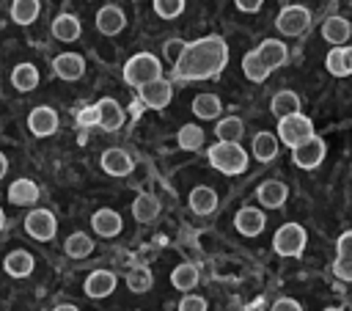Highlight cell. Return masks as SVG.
Returning a JSON list of instances; mask_svg holds the SVG:
<instances>
[{
  "instance_id": "16",
  "label": "cell",
  "mask_w": 352,
  "mask_h": 311,
  "mask_svg": "<svg viewBox=\"0 0 352 311\" xmlns=\"http://www.w3.org/2000/svg\"><path fill=\"white\" fill-rule=\"evenodd\" d=\"M99 162H102V171L110 173V176H126L135 168V160L124 149H107V151H102V160Z\"/></svg>"
},
{
  "instance_id": "15",
  "label": "cell",
  "mask_w": 352,
  "mask_h": 311,
  "mask_svg": "<svg viewBox=\"0 0 352 311\" xmlns=\"http://www.w3.org/2000/svg\"><path fill=\"white\" fill-rule=\"evenodd\" d=\"M234 226H236V231H239L242 237H256V234L264 231L267 217H264V212L256 209V206H242V209L234 215Z\"/></svg>"
},
{
  "instance_id": "12",
  "label": "cell",
  "mask_w": 352,
  "mask_h": 311,
  "mask_svg": "<svg viewBox=\"0 0 352 311\" xmlns=\"http://www.w3.org/2000/svg\"><path fill=\"white\" fill-rule=\"evenodd\" d=\"M116 283H118L116 272H110V270H94V272L85 278L82 289H85V294H88V297L102 300V297H107V294H113V292H116Z\"/></svg>"
},
{
  "instance_id": "26",
  "label": "cell",
  "mask_w": 352,
  "mask_h": 311,
  "mask_svg": "<svg viewBox=\"0 0 352 311\" xmlns=\"http://www.w3.org/2000/svg\"><path fill=\"white\" fill-rule=\"evenodd\" d=\"M214 206H217V193L212 187L198 184L190 190V209L195 215H209V212H214Z\"/></svg>"
},
{
  "instance_id": "29",
  "label": "cell",
  "mask_w": 352,
  "mask_h": 311,
  "mask_svg": "<svg viewBox=\"0 0 352 311\" xmlns=\"http://www.w3.org/2000/svg\"><path fill=\"white\" fill-rule=\"evenodd\" d=\"M278 135H272V132H256V138H253V157L258 160V162H270V160H275V154H278Z\"/></svg>"
},
{
  "instance_id": "18",
  "label": "cell",
  "mask_w": 352,
  "mask_h": 311,
  "mask_svg": "<svg viewBox=\"0 0 352 311\" xmlns=\"http://www.w3.org/2000/svg\"><path fill=\"white\" fill-rule=\"evenodd\" d=\"M336 248H338V256L333 261V272L341 281H352V231H344L338 237Z\"/></svg>"
},
{
  "instance_id": "33",
  "label": "cell",
  "mask_w": 352,
  "mask_h": 311,
  "mask_svg": "<svg viewBox=\"0 0 352 311\" xmlns=\"http://www.w3.org/2000/svg\"><path fill=\"white\" fill-rule=\"evenodd\" d=\"M176 143L184 151H198L204 146V129L198 124H182L176 132Z\"/></svg>"
},
{
  "instance_id": "41",
  "label": "cell",
  "mask_w": 352,
  "mask_h": 311,
  "mask_svg": "<svg viewBox=\"0 0 352 311\" xmlns=\"http://www.w3.org/2000/svg\"><path fill=\"white\" fill-rule=\"evenodd\" d=\"M77 124L80 127H99V107L96 105H88V107H82L80 113H77Z\"/></svg>"
},
{
  "instance_id": "31",
  "label": "cell",
  "mask_w": 352,
  "mask_h": 311,
  "mask_svg": "<svg viewBox=\"0 0 352 311\" xmlns=\"http://www.w3.org/2000/svg\"><path fill=\"white\" fill-rule=\"evenodd\" d=\"M270 110L272 116L283 118V116H292V113H300V96L294 91H278L270 102Z\"/></svg>"
},
{
  "instance_id": "7",
  "label": "cell",
  "mask_w": 352,
  "mask_h": 311,
  "mask_svg": "<svg viewBox=\"0 0 352 311\" xmlns=\"http://www.w3.org/2000/svg\"><path fill=\"white\" fill-rule=\"evenodd\" d=\"M324 154H327V146H324V140H322L319 135H311L308 140H302L300 146L292 149V160H294V165H297V168H305V171L319 168L322 160H324Z\"/></svg>"
},
{
  "instance_id": "13",
  "label": "cell",
  "mask_w": 352,
  "mask_h": 311,
  "mask_svg": "<svg viewBox=\"0 0 352 311\" xmlns=\"http://www.w3.org/2000/svg\"><path fill=\"white\" fill-rule=\"evenodd\" d=\"M124 28H126V17H124V11H121L118 6L107 3V6H102V8L96 11V30H99V33H104V36H118Z\"/></svg>"
},
{
  "instance_id": "8",
  "label": "cell",
  "mask_w": 352,
  "mask_h": 311,
  "mask_svg": "<svg viewBox=\"0 0 352 311\" xmlns=\"http://www.w3.org/2000/svg\"><path fill=\"white\" fill-rule=\"evenodd\" d=\"M25 231H28L33 239L47 242V239L55 237V231H58V220H55V215H52L50 209L36 206V209H30V212L25 215Z\"/></svg>"
},
{
  "instance_id": "5",
  "label": "cell",
  "mask_w": 352,
  "mask_h": 311,
  "mask_svg": "<svg viewBox=\"0 0 352 311\" xmlns=\"http://www.w3.org/2000/svg\"><path fill=\"white\" fill-rule=\"evenodd\" d=\"M311 135H314V124H311L308 116H302V113H292V116L278 118V140L286 143L289 149L300 146V143L308 140Z\"/></svg>"
},
{
  "instance_id": "44",
  "label": "cell",
  "mask_w": 352,
  "mask_h": 311,
  "mask_svg": "<svg viewBox=\"0 0 352 311\" xmlns=\"http://www.w3.org/2000/svg\"><path fill=\"white\" fill-rule=\"evenodd\" d=\"M234 6H236L239 11H245V14H256V11L264 6V0H234Z\"/></svg>"
},
{
  "instance_id": "19",
  "label": "cell",
  "mask_w": 352,
  "mask_h": 311,
  "mask_svg": "<svg viewBox=\"0 0 352 311\" xmlns=\"http://www.w3.org/2000/svg\"><path fill=\"white\" fill-rule=\"evenodd\" d=\"M96 107H99V127H102L104 132H116V129H121V124H124V107H121L113 96L99 99Z\"/></svg>"
},
{
  "instance_id": "49",
  "label": "cell",
  "mask_w": 352,
  "mask_h": 311,
  "mask_svg": "<svg viewBox=\"0 0 352 311\" xmlns=\"http://www.w3.org/2000/svg\"><path fill=\"white\" fill-rule=\"evenodd\" d=\"M324 311H344V308H336V305H333V308H324Z\"/></svg>"
},
{
  "instance_id": "25",
  "label": "cell",
  "mask_w": 352,
  "mask_h": 311,
  "mask_svg": "<svg viewBox=\"0 0 352 311\" xmlns=\"http://www.w3.org/2000/svg\"><path fill=\"white\" fill-rule=\"evenodd\" d=\"M157 215H160V201H157V195H151V193H138L135 201H132V217H135L138 223H151Z\"/></svg>"
},
{
  "instance_id": "39",
  "label": "cell",
  "mask_w": 352,
  "mask_h": 311,
  "mask_svg": "<svg viewBox=\"0 0 352 311\" xmlns=\"http://www.w3.org/2000/svg\"><path fill=\"white\" fill-rule=\"evenodd\" d=\"M184 11V0H154V14L162 19H176Z\"/></svg>"
},
{
  "instance_id": "28",
  "label": "cell",
  "mask_w": 352,
  "mask_h": 311,
  "mask_svg": "<svg viewBox=\"0 0 352 311\" xmlns=\"http://www.w3.org/2000/svg\"><path fill=\"white\" fill-rule=\"evenodd\" d=\"M190 107H192V116H198V118H204V121H212V118L220 116L223 102H220L217 94H198Z\"/></svg>"
},
{
  "instance_id": "30",
  "label": "cell",
  "mask_w": 352,
  "mask_h": 311,
  "mask_svg": "<svg viewBox=\"0 0 352 311\" xmlns=\"http://www.w3.org/2000/svg\"><path fill=\"white\" fill-rule=\"evenodd\" d=\"M11 85L16 91H33L38 85V69L33 63H16L11 69Z\"/></svg>"
},
{
  "instance_id": "38",
  "label": "cell",
  "mask_w": 352,
  "mask_h": 311,
  "mask_svg": "<svg viewBox=\"0 0 352 311\" xmlns=\"http://www.w3.org/2000/svg\"><path fill=\"white\" fill-rule=\"evenodd\" d=\"M324 69H327L333 77H346V74H349V72H346V63H344V47H336V50L327 52Z\"/></svg>"
},
{
  "instance_id": "22",
  "label": "cell",
  "mask_w": 352,
  "mask_h": 311,
  "mask_svg": "<svg viewBox=\"0 0 352 311\" xmlns=\"http://www.w3.org/2000/svg\"><path fill=\"white\" fill-rule=\"evenodd\" d=\"M8 201L16 204V206H30L38 201V184L33 179H16L8 184Z\"/></svg>"
},
{
  "instance_id": "3",
  "label": "cell",
  "mask_w": 352,
  "mask_h": 311,
  "mask_svg": "<svg viewBox=\"0 0 352 311\" xmlns=\"http://www.w3.org/2000/svg\"><path fill=\"white\" fill-rule=\"evenodd\" d=\"M157 77H162V63L151 52H138L124 63V83L132 88H140Z\"/></svg>"
},
{
  "instance_id": "24",
  "label": "cell",
  "mask_w": 352,
  "mask_h": 311,
  "mask_svg": "<svg viewBox=\"0 0 352 311\" xmlns=\"http://www.w3.org/2000/svg\"><path fill=\"white\" fill-rule=\"evenodd\" d=\"M80 33H82V25H80V19L74 14H58L52 19V36L58 41H77Z\"/></svg>"
},
{
  "instance_id": "4",
  "label": "cell",
  "mask_w": 352,
  "mask_h": 311,
  "mask_svg": "<svg viewBox=\"0 0 352 311\" xmlns=\"http://www.w3.org/2000/svg\"><path fill=\"white\" fill-rule=\"evenodd\" d=\"M305 242H308V234H305V228H302L300 223H283V226L275 231V237H272V248H275V253H280V256H292V259L302 256Z\"/></svg>"
},
{
  "instance_id": "35",
  "label": "cell",
  "mask_w": 352,
  "mask_h": 311,
  "mask_svg": "<svg viewBox=\"0 0 352 311\" xmlns=\"http://www.w3.org/2000/svg\"><path fill=\"white\" fill-rule=\"evenodd\" d=\"M242 132H245V124H242L239 116H226V118H220V121L214 124L217 140H234V143H239Z\"/></svg>"
},
{
  "instance_id": "2",
  "label": "cell",
  "mask_w": 352,
  "mask_h": 311,
  "mask_svg": "<svg viewBox=\"0 0 352 311\" xmlns=\"http://www.w3.org/2000/svg\"><path fill=\"white\" fill-rule=\"evenodd\" d=\"M206 157H209V165L217 168L226 176H236L248 168V154L234 140H217L214 146L206 149Z\"/></svg>"
},
{
  "instance_id": "40",
  "label": "cell",
  "mask_w": 352,
  "mask_h": 311,
  "mask_svg": "<svg viewBox=\"0 0 352 311\" xmlns=\"http://www.w3.org/2000/svg\"><path fill=\"white\" fill-rule=\"evenodd\" d=\"M184 47H187V41H182V39H168V41L162 44V52H165V58H168L170 63H176V61L182 58Z\"/></svg>"
},
{
  "instance_id": "42",
  "label": "cell",
  "mask_w": 352,
  "mask_h": 311,
  "mask_svg": "<svg viewBox=\"0 0 352 311\" xmlns=\"http://www.w3.org/2000/svg\"><path fill=\"white\" fill-rule=\"evenodd\" d=\"M179 311H206V300L201 294H184L179 300Z\"/></svg>"
},
{
  "instance_id": "9",
  "label": "cell",
  "mask_w": 352,
  "mask_h": 311,
  "mask_svg": "<svg viewBox=\"0 0 352 311\" xmlns=\"http://www.w3.org/2000/svg\"><path fill=\"white\" fill-rule=\"evenodd\" d=\"M138 91H140V102H143L146 107H151V110H162V107H168V102H170V96H173L170 83L162 80V77H157V80L140 85Z\"/></svg>"
},
{
  "instance_id": "36",
  "label": "cell",
  "mask_w": 352,
  "mask_h": 311,
  "mask_svg": "<svg viewBox=\"0 0 352 311\" xmlns=\"http://www.w3.org/2000/svg\"><path fill=\"white\" fill-rule=\"evenodd\" d=\"M242 72H245V77H248L250 83H264V80L270 77V69L264 66V61L258 58L256 50H250V52L242 58Z\"/></svg>"
},
{
  "instance_id": "47",
  "label": "cell",
  "mask_w": 352,
  "mask_h": 311,
  "mask_svg": "<svg viewBox=\"0 0 352 311\" xmlns=\"http://www.w3.org/2000/svg\"><path fill=\"white\" fill-rule=\"evenodd\" d=\"M6 171H8V160H6V154L0 151V179L6 176Z\"/></svg>"
},
{
  "instance_id": "6",
  "label": "cell",
  "mask_w": 352,
  "mask_h": 311,
  "mask_svg": "<svg viewBox=\"0 0 352 311\" xmlns=\"http://www.w3.org/2000/svg\"><path fill=\"white\" fill-rule=\"evenodd\" d=\"M275 28L283 36H300L311 28V11L305 6H286L275 17Z\"/></svg>"
},
{
  "instance_id": "27",
  "label": "cell",
  "mask_w": 352,
  "mask_h": 311,
  "mask_svg": "<svg viewBox=\"0 0 352 311\" xmlns=\"http://www.w3.org/2000/svg\"><path fill=\"white\" fill-rule=\"evenodd\" d=\"M198 278H201V272H198V267L190 264V261H182V264H176V267L170 270V283H173L179 292L195 289V286H198Z\"/></svg>"
},
{
  "instance_id": "21",
  "label": "cell",
  "mask_w": 352,
  "mask_h": 311,
  "mask_svg": "<svg viewBox=\"0 0 352 311\" xmlns=\"http://www.w3.org/2000/svg\"><path fill=\"white\" fill-rule=\"evenodd\" d=\"M349 33H352V25L344 17H327L322 22V39L327 44H333V47H344V41L349 39Z\"/></svg>"
},
{
  "instance_id": "10",
  "label": "cell",
  "mask_w": 352,
  "mask_h": 311,
  "mask_svg": "<svg viewBox=\"0 0 352 311\" xmlns=\"http://www.w3.org/2000/svg\"><path fill=\"white\" fill-rule=\"evenodd\" d=\"M28 129L36 135V138H50L58 132V113L47 105H38L28 113Z\"/></svg>"
},
{
  "instance_id": "43",
  "label": "cell",
  "mask_w": 352,
  "mask_h": 311,
  "mask_svg": "<svg viewBox=\"0 0 352 311\" xmlns=\"http://www.w3.org/2000/svg\"><path fill=\"white\" fill-rule=\"evenodd\" d=\"M270 311H302V305H300L297 300H292V297H280V300L272 303Z\"/></svg>"
},
{
  "instance_id": "14",
  "label": "cell",
  "mask_w": 352,
  "mask_h": 311,
  "mask_svg": "<svg viewBox=\"0 0 352 311\" xmlns=\"http://www.w3.org/2000/svg\"><path fill=\"white\" fill-rule=\"evenodd\" d=\"M286 195H289V190H286V184L278 182V179H267V182H261V184L256 187V201H258L264 209H280V206L286 204Z\"/></svg>"
},
{
  "instance_id": "45",
  "label": "cell",
  "mask_w": 352,
  "mask_h": 311,
  "mask_svg": "<svg viewBox=\"0 0 352 311\" xmlns=\"http://www.w3.org/2000/svg\"><path fill=\"white\" fill-rule=\"evenodd\" d=\"M344 63H346V72L352 74V47H344Z\"/></svg>"
},
{
  "instance_id": "20",
  "label": "cell",
  "mask_w": 352,
  "mask_h": 311,
  "mask_svg": "<svg viewBox=\"0 0 352 311\" xmlns=\"http://www.w3.org/2000/svg\"><path fill=\"white\" fill-rule=\"evenodd\" d=\"M256 52H258V58L264 61V66L272 72V69H278V66H283L286 63V58H289V50H286V44L283 41H278V39H264L258 47H256Z\"/></svg>"
},
{
  "instance_id": "37",
  "label": "cell",
  "mask_w": 352,
  "mask_h": 311,
  "mask_svg": "<svg viewBox=\"0 0 352 311\" xmlns=\"http://www.w3.org/2000/svg\"><path fill=\"white\" fill-rule=\"evenodd\" d=\"M151 283H154V275H151V270H148V267H132V270L126 272V289H129V292H135V294L148 292V289H151Z\"/></svg>"
},
{
  "instance_id": "46",
  "label": "cell",
  "mask_w": 352,
  "mask_h": 311,
  "mask_svg": "<svg viewBox=\"0 0 352 311\" xmlns=\"http://www.w3.org/2000/svg\"><path fill=\"white\" fill-rule=\"evenodd\" d=\"M52 311H80L77 305H72V303H60V305H55Z\"/></svg>"
},
{
  "instance_id": "32",
  "label": "cell",
  "mask_w": 352,
  "mask_h": 311,
  "mask_svg": "<svg viewBox=\"0 0 352 311\" xmlns=\"http://www.w3.org/2000/svg\"><path fill=\"white\" fill-rule=\"evenodd\" d=\"M38 11H41L38 0H14L11 3V19L16 25H33L38 19Z\"/></svg>"
},
{
  "instance_id": "17",
  "label": "cell",
  "mask_w": 352,
  "mask_h": 311,
  "mask_svg": "<svg viewBox=\"0 0 352 311\" xmlns=\"http://www.w3.org/2000/svg\"><path fill=\"white\" fill-rule=\"evenodd\" d=\"M91 228L99 234V237H116V234H121V228H124V220H121V215L116 212V209H96L94 215H91Z\"/></svg>"
},
{
  "instance_id": "1",
  "label": "cell",
  "mask_w": 352,
  "mask_h": 311,
  "mask_svg": "<svg viewBox=\"0 0 352 311\" xmlns=\"http://www.w3.org/2000/svg\"><path fill=\"white\" fill-rule=\"evenodd\" d=\"M228 63V44L220 36H204L198 41H187L182 58L173 63V74L184 83L217 77Z\"/></svg>"
},
{
  "instance_id": "11",
  "label": "cell",
  "mask_w": 352,
  "mask_h": 311,
  "mask_svg": "<svg viewBox=\"0 0 352 311\" xmlns=\"http://www.w3.org/2000/svg\"><path fill=\"white\" fill-rule=\"evenodd\" d=\"M52 72H55L60 80L74 83V80H80V77L85 74V61H82V55H77V52H60V55H55V61H52Z\"/></svg>"
},
{
  "instance_id": "23",
  "label": "cell",
  "mask_w": 352,
  "mask_h": 311,
  "mask_svg": "<svg viewBox=\"0 0 352 311\" xmlns=\"http://www.w3.org/2000/svg\"><path fill=\"white\" fill-rule=\"evenodd\" d=\"M36 267V259L28 253V250H11L6 259H3V270L11 275V278H28Z\"/></svg>"
},
{
  "instance_id": "48",
  "label": "cell",
  "mask_w": 352,
  "mask_h": 311,
  "mask_svg": "<svg viewBox=\"0 0 352 311\" xmlns=\"http://www.w3.org/2000/svg\"><path fill=\"white\" fill-rule=\"evenodd\" d=\"M3 226H6V215H3V209H0V231H3Z\"/></svg>"
},
{
  "instance_id": "34",
  "label": "cell",
  "mask_w": 352,
  "mask_h": 311,
  "mask_svg": "<svg viewBox=\"0 0 352 311\" xmlns=\"http://www.w3.org/2000/svg\"><path fill=\"white\" fill-rule=\"evenodd\" d=\"M63 250H66V256H72V259H85V256H91V250H94V239H91L88 234H82V231H74V234L66 237Z\"/></svg>"
}]
</instances>
